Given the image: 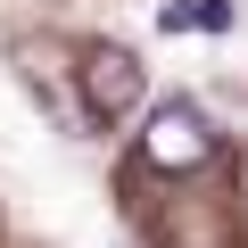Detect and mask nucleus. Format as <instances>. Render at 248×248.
<instances>
[{
	"instance_id": "7ed1b4c3",
	"label": "nucleus",
	"mask_w": 248,
	"mask_h": 248,
	"mask_svg": "<svg viewBox=\"0 0 248 248\" xmlns=\"http://www.w3.org/2000/svg\"><path fill=\"white\" fill-rule=\"evenodd\" d=\"M232 0H166L157 9V33H232Z\"/></svg>"
},
{
	"instance_id": "f257e3e1",
	"label": "nucleus",
	"mask_w": 248,
	"mask_h": 248,
	"mask_svg": "<svg viewBox=\"0 0 248 248\" xmlns=\"http://www.w3.org/2000/svg\"><path fill=\"white\" fill-rule=\"evenodd\" d=\"M207 157H215V124H207L190 99H157L149 124H141V166L190 174V166H207Z\"/></svg>"
},
{
	"instance_id": "f03ea898",
	"label": "nucleus",
	"mask_w": 248,
	"mask_h": 248,
	"mask_svg": "<svg viewBox=\"0 0 248 248\" xmlns=\"http://www.w3.org/2000/svg\"><path fill=\"white\" fill-rule=\"evenodd\" d=\"M75 83H83V116H91V124H124V116L141 108L149 66H141L133 50H116V42H91L83 66H75Z\"/></svg>"
}]
</instances>
